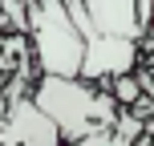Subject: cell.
Listing matches in <instances>:
<instances>
[{"label":"cell","mask_w":154,"mask_h":146,"mask_svg":"<svg viewBox=\"0 0 154 146\" xmlns=\"http://www.w3.org/2000/svg\"><path fill=\"white\" fill-rule=\"evenodd\" d=\"M29 101L49 118L61 146L93 138V134H109L122 114L109 89H93L81 77H37Z\"/></svg>","instance_id":"obj_1"},{"label":"cell","mask_w":154,"mask_h":146,"mask_svg":"<svg viewBox=\"0 0 154 146\" xmlns=\"http://www.w3.org/2000/svg\"><path fill=\"white\" fill-rule=\"evenodd\" d=\"M29 45L41 77H81L85 45L61 0H29Z\"/></svg>","instance_id":"obj_2"},{"label":"cell","mask_w":154,"mask_h":146,"mask_svg":"<svg viewBox=\"0 0 154 146\" xmlns=\"http://www.w3.org/2000/svg\"><path fill=\"white\" fill-rule=\"evenodd\" d=\"M65 12H69L77 37H81L85 45V57H81V81L93 85V81H114V77H126L134 69V61H138V41H122V37H106V33H97L89 20H85L81 4L77 0H61Z\"/></svg>","instance_id":"obj_3"},{"label":"cell","mask_w":154,"mask_h":146,"mask_svg":"<svg viewBox=\"0 0 154 146\" xmlns=\"http://www.w3.org/2000/svg\"><path fill=\"white\" fill-rule=\"evenodd\" d=\"M0 146H61V138H57V130L49 126V118L41 114L29 101V93H24V98H16L12 106H8V118H4V126H0Z\"/></svg>","instance_id":"obj_4"},{"label":"cell","mask_w":154,"mask_h":146,"mask_svg":"<svg viewBox=\"0 0 154 146\" xmlns=\"http://www.w3.org/2000/svg\"><path fill=\"white\" fill-rule=\"evenodd\" d=\"M114 93H109V98L118 101V110H126V106H138V77L134 73H126V77H114Z\"/></svg>","instance_id":"obj_5"},{"label":"cell","mask_w":154,"mask_h":146,"mask_svg":"<svg viewBox=\"0 0 154 146\" xmlns=\"http://www.w3.org/2000/svg\"><path fill=\"white\" fill-rule=\"evenodd\" d=\"M150 12H154V0H134V20H138L142 37L150 33Z\"/></svg>","instance_id":"obj_6"},{"label":"cell","mask_w":154,"mask_h":146,"mask_svg":"<svg viewBox=\"0 0 154 146\" xmlns=\"http://www.w3.org/2000/svg\"><path fill=\"white\" fill-rule=\"evenodd\" d=\"M69 146H109V134H93V138H81V142H69Z\"/></svg>","instance_id":"obj_7"},{"label":"cell","mask_w":154,"mask_h":146,"mask_svg":"<svg viewBox=\"0 0 154 146\" xmlns=\"http://www.w3.org/2000/svg\"><path fill=\"white\" fill-rule=\"evenodd\" d=\"M150 24H154V12H150Z\"/></svg>","instance_id":"obj_8"},{"label":"cell","mask_w":154,"mask_h":146,"mask_svg":"<svg viewBox=\"0 0 154 146\" xmlns=\"http://www.w3.org/2000/svg\"><path fill=\"white\" fill-rule=\"evenodd\" d=\"M109 146H114V142H109Z\"/></svg>","instance_id":"obj_9"}]
</instances>
